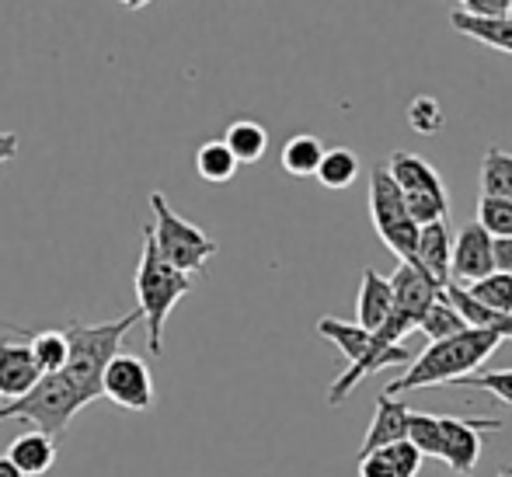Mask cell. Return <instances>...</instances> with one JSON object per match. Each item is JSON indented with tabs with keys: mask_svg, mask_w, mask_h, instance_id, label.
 I'll list each match as a JSON object with an SVG mask.
<instances>
[{
	"mask_svg": "<svg viewBox=\"0 0 512 477\" xmlns=\"http://www.w3.org/2000/svg\"><path fill=\"white\" fill-rule=\"evenodd\" d=\"M136 324H140V310H129V314L102 324L70 321L63 328L70 345L67 366L56 373H42L39 383L18 401L0 404V422L18 418V422H28L32 429L46 432V436L63 439V432L74 422L77 411L102 397L105 363L119 352V345L126 342V335Z\"/></svg>",
	"mask_w": 512,
	"mask_h": 477,
	"instance_id": "obj_1",
	"label": "cell"
},
{
	"mask_svg": "<svg viewBox=\"0 0 512 477\" xmlns=\"http://www.w3.org/2000/svg\"><path fill=\"white\" fill-rule=\"evenodd\" d=\"M502 345V338L495 331H481V328H464L460 335L443 338V342H429V349L418 352L411 359V366L401 373L398 380L387 383L384 394L387 397H401L408 390H422V387H443V383H460L467 377H474L481 363L492 356Z\"/></svg>",
	"mask_w": 512,
	"mask_h": 477,
	"instance_id": "obj_2",
	"label": "cell"
},
{
	"mask_svg": "<svg viewBox=\"0 0 512 477\" xmlns=\"http://www.w3.org/2000/svg\"><path fill=\"white\" fill-rule=\"evenodd\" d=\"M185 293H192V276L171 269L154 248L150 227H143V251L140 265H136V310L140 321L147 324V345L154 356H161L164 349V324H168L175 303Z\"/></svg>",
	"mask_w": 512,
	"mask_h": 477,
	"instance_id": "obj_3",
	"label": "cell"
},
{
	"mask_svg": "<svg viewBox=\"0 0 512 477\" xmlns=\"http://www.w3.org/2000/svg\"><path fill=\"white\" fill-rule=\"evenodd\" d=\"M150 209H154V223H147V227H150V237H154L157 255H161L171 269L185 272V276L203 272L209 258L220 251V244H216L203 227H196V223H189L185 216H178L161 192L150 195Z\"/></svg>",
	"mask_w": 512,
	"mask_h": 477,
	"instance_id": "obj_4",
	"label": "cell"
},
{
	"mask_svg": "<svg viewBox=\"0 0 512 477\" xmlns=\"http://www.w3.org/2000/svg\"><path fill=\"white\" fill-rule=\"evenodd\" d=\"M102 397L126 411H150L157 401L154 373L133 352H115L102 370Z\"/></svg>",
	"mask_w": 512,
	"mask_h": 477,
	"instance_id": "obj_5",
	"label": "cell"
},
{
	"mask_svg": "<svg viewBox=\"0 0 512 477\" xmlns=\"http://www.w3.org/2000/svg\"><path fill=\"white\" fill-rule=\"evenodd\" d=\"M439 429H443V464L453 474H471L481 460V432H499V418H485V422H471V418H450L439 415Z\"/></svg>",
	"mask_w": 512,
	"mask_h": 477,
	"instance_id": "obj_6",
	"label": "cell"
},
{
	"mask_svg": "<svg viewBox=\"0 0 512 477\" xmlns=\"http://www.w3.org/2000/svg\"><path fill=\"white\" fill-rule=\"evenodd\" d=\"M39 366H35L28 342L21 338L18 328H7V335H0V397L4 401H18L28 390L39 383Z\"/></svg>",
	"mask_w": 512,
	"mask_h": 477,
	"instance_id": "obj_7",
	"label": "cell"
},
{
	"mask_svg": "<svg viewBox=\"0 0 512 477\" xmlns=\"http://www.w3.org/2000/svg\"><path fill=\"white\" fill-rule=\"evenodd\" d=\"M485 276H492V237H488L478 223H467V227L453 237L450 283L471 286Z\"/></svg>",
	"mask_w": 512,
	"mask_h": 477,
	"instance_id": "obj_8",
	"label": "cell"
},
{
	"mask_svg": "<svg viewBox=\"0 0 512 477\" xmlns=\"http://www.w3.org/2000/svg\"><path fill=\"white\" fill-rule=\"evenodd\" d=\"M391 293H394V310L405 314L408 321H415V331H418V321H422L425 310L436 303V296L443 293L415 262H401L398 272L391 276Z\"/></svg>",
	"mask_w": 512,
	"mask_h": 477,
	"instance_id": "obj_9",
	"label": "cell"
},
{
	"mask_svg": "<svg viewBox=\"0 0 512 477\" xmlns=\"http://www.w3.org/2000/svg\"><path fill=\"white\" fill-rule=\"evenodd\" d=\"M450 255H453L450 223L436 220V223L418 227V244H415V258H411V262H415L439 289L450 283Z\"/></svg>",
	"mask_w": 512,
	"mask_h": 477,
	"instance_id": "obj_10",
	"label": "cell"
},
{
	"mask_svg": "<svg viewBox=\"0 0 512 477\" xmlns=\"http://www.w3.org/2000/svg\"><path fill=\"white\" fill-rule=\"evenodd\" d=\"M384 366H408V349H405V345H380L377 338H373V349L366 352L359 363L345 366L342 377L331 383L328 404H331V408H338V404H342L345 397L359 387V383H363L366 377H373L377 370H384Z\"/></svg>",
	"mask_w": 512,
	"mask_h": 477,
	"instance_id": "obj_11",
	"label": "cell"
},
{
	"mask_svg": "<svg viewBox=\"0 0 512 477\" xmlns=\"http://www.w3.org/2000/svg\"><path fill=\"white\" fill-rule=\"evenodd\" d=\"M408 411L411 408L401 401V397L380 394L377 415H373L370 429H366V439H363V446H359V457H366V453H373V450H387V446L408 439Z\"/></svg>",
	"mask_w": 512,
	"mask_h": 477,
	"instance_id": "obj_12",
	"label": "cell"
},
{
	"mask_svg": "<svg viewBox=\"0 0 512 477\" xmlns=\"http://www.w3.org/2000/svg\"><path fill=\"white\" fill-rule=\"evenodd\" d=\"M387 175L398 182V189L405 195L425 192V195H446V185L439 178V171L429 161H422L418 154H405V150H394L391 161H387Z\"/></svg>",
	"mask_w": 512,
	"mask_h": 477,
	"instance_id": "obj_13",
	"label": "cell"
},
{
	"mask_svg": "<svg viewBox=\"0 0 512 477\" xmlns=\"http://www.w3.org/2000/svg\"><path fill=\"white\" fill-rule=\"evenodd\" d=\"M394 310V293L391 279H384L377 269L363 272V286H359V303H356V324L363 331H380V324L391 317Z\"/></svg>",
	"mask_w": 512,
	"mask_h": 477,
	"instance_id": "obj_14",
	"label": "cell"
},
{
	"mask_svg": "<svg viewBox=\"0 0 512 477\" xmlns=\"http://www.w3.org/2000/svg\"><path fill=\"white\" fill-rule=\"evenodd\" d=\"M370 216H373V227L387 230L394 227V223L408 220V209H405V192L398 189V182H394L391 175H387V168H373L370 175Z\"/></svg>",
	"mask_w": 512,
	"mask_h": 477,
	"instance_id": "obj_15",
	"label": "cell"
},
{
	"mask_svg": "<svg viewBox=\"0 0 512 477\" xmlns=\"http://www.w3.org/2000/svg\"><path fill=\"white\" fill-rule=\"evenodd\" d=\"M443 296L450 300V307L457 310L460 317H464L467 328H481V331H495V335L506 342L512 338V317L509 314H499V310H488L485 303H478L471 293H467L464 286L457 283H446L443 286Z\"/></svg>",
	"mask_w": 512,
	"mask_h": 477,
	"instance_id": "obj_16",
	"label": "cell"
},
{
	"mask_svg": "<svg viewBox=\"0 0 512 477\" xmlns=\"http://www.w3.org/2000/svg\"><path fill=\"white\" fill-rule=\"evenodd\" d=\"M7 460H11L25 477H42V474L53 471V464H56V439L39 429H32V432H25V436L14 439L11 450H7Z\"/></svg>",
	"mask_w": 512,
	"mask_h": 477,
	"instance_id": "obj_17",
	"label": "cell"
},
{
	"mask_svg": "<svg viewBox=\"0 0 512 477\" xmlns=\"http://www.w3.org/2000/svg\"><path fill=\"white\" fill-rule=\"evenodd\" d=\"M450 25L457 28V32L471 35L474 42H485V46H492V49L512 53V14H506V18H474V14L453 11Z\"/></svg>",
	"mask_w": 512,
	"mask_h": 477,
	"instance_id": "obj_18",
	"label": "cell"
},
{
	"mask_svg": "<svg viewBox=\"0 0 512 477\" xmlns=\"http://www.w3.org/2000/svg\"><path fill=\"white\" fill-rule=\"evenodd\" d=\"M317 335L328 338V342H335L338 352H342L349 366L359 363V359L373 349L370 331H363L359 324H352V321H342V317H321V321H317Z\"/></svg>",
	"mask_w": 512,
	"mask_h": 477,
	"instance_id": "obj_19",
	"label": "cell"
},
{
	"mask_svg": "<svg viewBox=\"0 0 512 477\" xmlns=\"http://www.w3.org/2000/svg\"><path fill=\"white\" fill-rule=\"evenodd\" d=\"M223 143H227V150L234 154L237 164H255V161H262L265 150H269V133H265V126H258L255 119H237L227 126Z\"/></svg>",
	"mask_w": 512,
	"mask_h": 477,
	"instance_id": "obj_20",
	"label": "cell"
},
{
	"mask_svg": "<svg viewBox=\"0 0 512 477\" xmlns=\"http://www.w3.org/2000/svg\"><path fill=\"white\" fill-rule=\"evenodd\" d=\"M21 338L28 342V352H32L39 373H56V370H63V366H67L70 345H67V335H63V331L49 328V331H39V335H28V331H21Z\"/></svg>",
	"mask_w": 512,
	"mask_h": 477,
	"instance_id": "obj_21",
	"label": "cell"
},
{
	"mask_svg": "<svg viewBox=\"0 0 512 477\" xmlns=\"http://www.w3.org/2000/svg\"><path fill=\"white\" fill-rule=\"evenodd\" d=\"M321 157H324V143L317 140V136H310V133H300V136H290L286 140V147H283V171L286 175H293V178H310V175H317V164H321Z\"/></svg>",
	"mask_w": 512,
	"mask_h": 477,
	"instance_id": "obj_22",
	"label": "cell"
},
{
	"mask_svg": "<svg viewBox=\"0 0 512 477\" xmlns=\"http://www.w3.org/2000/svg\"><path fill=\"white\" fill-rule=\"evenodd\" d=\"M317 182L331 192H342L349 189L352 182L359 178V157L345 147H335V150H324L321 164H317Z\"/></svg>",
	"mask_w": 512,
	"mask_h": 477,
	"instance_id": "obj_23",
	"label": "cell"
},
{
	"mask_svg": "<svg viewBox=\"0 0 512 477\" xmlns=\"http://www.w3.org/2000/svg\"><path fill=\"white\" fill-rule=\"evenodd\" d=\"M481 195L512 202V154L492 147L481 157Z\"/></svg>",
	"mask_w": 512,
	"mask_h": 477,
	"instance_id": "obj_24",
	"label": "cell"
},
{
	"mask_svg": "<svg viewBox=\"0 0 512 477\" xmlns=\"http://www.w3.org/2000/svg\"><path fill=\"white\" fill-rule=\"evenodd\" d=\"M237 168H241V164L234 161V154H230L223 140H206L203 147L196 150V171L203 182L223 185L237 175Z\"/></svg>",
	"mask_w": 512,
	"mask_h": 477,
	"instance_id": "obj_25",
	"label": "cell"
},
{
	"mask_svg": "<svg viewBox=\"0 0 512 477\" xmlns=\"http://www.w3.org/2000/svg\"><path fill=\"white\" fill-rule=\"evenodd\" d=\"M464 328H467L464 317H460L457 310L450 307V300H446L443 293L436 296V303H432V307L422 314V321H418V331H422L429 342H443V338L460 335Z\"/></svg>",
	"mask_w": 512,
	"mask_h": 477,
	"instance_id": "obj_26",
	"label": "cell"
},
{
	"mask_svg": "<svg viewBox=\"0 0 512 477\" xmlns=\"http://www.w3.org/2000/svg\"><path fill=\"white\" fill-rule=\"evenodd\" d=\"M408 443L415 446L422 457L443 460V429H439V415L408 411Z\"/></svg>",
	"mask_w": 512,
	"mask_h": 477,
	"instance_id": "obj_27",
	"label": "cell"
},
{
	"mask_svg": "<svg viewBox=\"0 0 512 477\" xmlns=\"http://www.w3.org/2000/svg\"><path fill=\"white\" fill-rule=\"evenodd\" d=\"M464 289L478 303H485L488 310H499V314L512 317V276H506V272H492V276L478 279V283H471Z\"/></svg>",
	"mask_w": 512,
	"mask_h": 477,
	"instance_id": "obj_28",
	"label": "cell"
},
{
	"mask_svg": "<svg viewBox=\"0 0 512 477\" xmlns=\"http://www.w3.org/2000/svg\"><path fill=\"white\" fill-rule=\"evenodd\" d=\"M478 223L488 237H512V202L509 199H478Z\"/></svg>",
	"mask_w": 512,
	"mask_h": 477,
	"instance_id": "obj_29",
	"label": "cell"
},
{
	"mask_svg": "<svg viewBox=\"0 0 512 477\" xmlns=\"http://www.w3.org/2000/svg\"><path fill=\"white\" fill-rule=\"evenodd\" d=\"M405 209L418 227H425V223H436L450 216V195H425V192L405 195Z\"/></svg>",
	"mask_w": 512,
	"mask_h": 477,
	"instance_id": "obj_30",
	"label": "cell"
},
{
	"mask_svg": "<svg viewBox=\"0 0 512 477\" xmlns=\"http://www.w3.org/2000/svg\"><path fill=\"white\" fill-rule=\"evenodd\" d=\"M408 122H411V129L422 136L439 133V129H443V105L432 95H418L408 105Z\"/></svg>",
	"mask_w": 512,
	"mask_h": 477,
	"instance_id": "obj_31",
	"label": "cell"
},
{
	"mask_svg": "<svg viewBox=\"0 0 512 477\" xmlns=\"http://www.w3.org/2000/svg\"><path fill=\"white\" fill-rule=\"evenodd\" d=\"M380 241H384L387 248H391L394 255L401 258V262H411V258H415V244H418V223L408 216V220H401V223H394V227L380 230Z\"/></svg>",
	"mask_w": 512,
	"mask_h": 477,
	"instance_id": "obj_32",
	"label": "cell"
},
{
	"mask_svg": "<svg viewBox=\"0 0 512 477\" xmlns=\"http://www.w3.org/2000/svg\"><path fill=\"white\" fill-rule=\"evenodd\" d=\"M457 387H478V390H488V394H495V397H499V401H506L509 408H512V370L478 373V377L460 380Z\"/></svg>",
	"mask_w": 512,
	"mask_h": 477,
	"instance_id": "obj_33",
	"label": "cell"
},
{
	"mask_svg": "<svg viewBox=\"0 0 512 477\" xmlns=\"http://www.w3.org/2000/svg\"><path fill=\"white\" fill-rule=\"evenodd\" d=\"M387 457H391V464H394V477H418V471H422V460H425L422 453L408 443V439L387 446Z\"/></svg>",
	"mask_w": 512,
	"mask_h": 477,
	"instance_id": "obj_34",
	"label": "cell"
},
{
	"mask_svg": "<svg viewBox=\"0 0 512 477\" xmlns=\"http://www.w3.org/2000/svg\"><path fill=\"white\" fill-rule=\"evenodd\" d=\"M356 471L359 477H394V464L387 457V450H373L356 460Z\"/></svg>",
	"mask_w": 512,
	"mask_h": 477,
	"instance_id": "obj_35",
	"label": "cell"
},
{
	"mask_svg": "<svg viewBox=\"0 0 512 477\" xmlns=\"http://www.w3.org/2000/svg\"><path fill=\"white\" fill-rule=\"evenodd\" d=\"M464 7V14H474V18H506V14H512V0H467Z\"/></svg>",
	"mask_w": 512,
	"mask_h": 477,
	"instance_id": "obj_36",
	"label": "cell"
},
{
	"mask_svg": "<svg viewBox=\"0 0 512 477\" xmlns=\"http://www.w3.org/2000/svg\"><path fill=\"white\" fill-rule=\"evenodd\" d=\"M492 272L512 276V237H492Z\"/></svg>",
	"mask_w": 512,
	"mask_h": 477,
	"instance_id": "obj_37",
	"label": "cell"
},
{
	"mask_svg": "<svg viewBox=\"0 0 512 477\" xmlns=\"http://www.w3.org/2000/svg\"><path fill=\"white\" fill-rule=\"evenodd\" d=\"M18 157V136L14 133H0V164Z\"/></svg>",
	"mask_w": 512,
	"mask_h": 477,
	"instance_id": "obj_38",
	"label": "cell"
},
{
	"mask_svg": "<svg viewBox=\"0 0 512 477\" xmlns=\"http://www.w3.org/2000/svg\"><path fill=\"white\" fill-rule=\"evenodd\" d=\"M0 477H25V474H21L7 457H0Z\"/></svg>",
	"mask_w": 512,
	"mask_h": 477,
	"instance_id": "obj_39",
	"label": "cell"
},
{
	"mask_svg": "<svg viewBox=\"0 0 512 477\" xmlns=\"http://www.w3.org/2000/svg\"><path fill=\"white\" fill-rule=\"evenodd\" d=\"M122 7H129V11H140V7H147V4H154V0H119Z\"/></svg>",
	"mask_w": 512,
	"mask_h": 477,
	"instance_id": "obj_40",
	"label": "cell"
},
{
	"mask_svg": "<svg viewBox=\"0 0 512 477\" xmlns=\"http://www.w3.org/2000/svg\"><path fill=\"white\" fill-rule=\"evenodd\" d=\"M499 477H512V464H506V467H502V471H499Z\"/></svg>",
	"mask_w": 512,
	"mask_h": 477,
	"instance_id": "obj_41",
	"label": "cell"
},
{
	"mask_svg": "<svg viewBox=\"0 0 512 477\" xmlns=\"http://www.w3.org/2000/svg\"><path fill=\"white\" fill-rule=\"evenodd\" d=\"M457 4H460V7H464V4H467V0H457Z\"/></svg>",
	"mask_w": 512,
	"mask_h": 477,
	"instance_id": "obj_42",
	"label": "cell"
}]
</instances>
